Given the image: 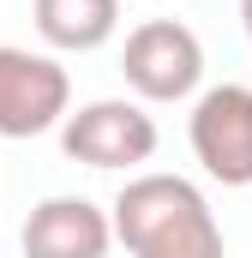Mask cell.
Masks as SVG:
<instances>
[{
	"label": "cell",
	"instance_id": "6da1fadb",
	"mask_svg": "<svg viewBox=\"0 0 252 258\" xmlns=\"http://www.w3.org/2000/svg\"><path fill=\"white\" fill-rule=\"evenodd\" d=\"M108 216L132 258H228L222 222L186 174H132Z\"/></svg>",
	"mask_w": 252,
	"mask_h": 258
},
{
	"label": "cell",
	"instance_id": "7a4b0ae2",
	"mask_svg": "<svg viewBox=\"0 0 252 258\" xmlns=\"http://www.w3.org/2000/svg\"><path fill=\"white\" fill-rule=\"evenodd\" d=\"M60 150L84 168L102 174H132L156 156V120L144 114V102L126 96H96L84 108H72L60 126Z\"/></svg>",
	"mask_w": 252,
	"mask_h": 258
},
{
	"label": "cell",
	"instance_id": "3957f363",
	"mask_svg": "<svg viewBox=\"0 0 252 258\" xmlns=\"http://www.w3.org/2000/svg\"><path fill=\"white\" fill-rule=\"evenodd\" d=\"M120 72L144 102H186L204 78V42L180 18H144L120 48Z\"/></svg>",
	"mask_w": 252,
	"mask_h": 258
},
{
	"label": "cell",
	"instance_id": "277c9868",
	"mask_svg": "<svg viewBox=\"0 0 252 258\" xmlns=\"http://www.w3.org/2000/svg\"><path fill=\"white\" fill-rule=\"evenodd\" d=\"M72 114V78L54 54L0 42V138H42Z\"/></svg>",
	"mask_w": 252,
	"mask_h": 258
},
{
	"label": "cell",
	"instance_id": "5b68a950",
	"mask_svg": "<svg viewBox=\"0 0 252 258\" xmlns=\"http://www.w3.org/2000/svg\"><path fill=\"white\" fill-rule=\"evenodd\" d=\"M186 138L210 180L252 186V84H210L186 114Z\"/></svg>",
	"mask_w": 252,
	"mask_h": 258
},
{
	"label": "cell",
	"instance_id": "8992f818",
	"mask_svg": "<svg viewBox=\"0 0 252 258\" xmlns=\"http://www.w3.org/2000/svg\"><path fill=\"white\" fill-rule=\"evenodd\" d=\"M18 246L24 258H108L114 216L90 198H42L18 228Z\"/></svg>",
	"mask_w": 252,
	"mask_h": 258
},
{
	"label": "cell",
	"instance_id": "52a82bcc",
	"mask_svg": "<svg viewBox=\"0 0 252 258\" xmlns=\"http://www.w3.org/2000/svg\"><path fill=\"white\" fill-rule=\"evenodd\" d=\"M36 36L60 54H90L120 30V0H30Z\"/></svg>",
	"mask_w": 252,
	"mask_h": 258
},
{
	"label": "cell",
	"instance_id": "ba28073f",
	"mask_svg": "<svg viewBox=\"0 0 252 258\" xmlns=\"http://www.w3.org/2000/svg\"><path fill=\"white\" fill-rule=\"evenodd\" d=\"M240 24H246V36H252V0H240Z\"/></svg>",
	"mask_w": 252,
	"mask_h": 258
}]
</instances>
